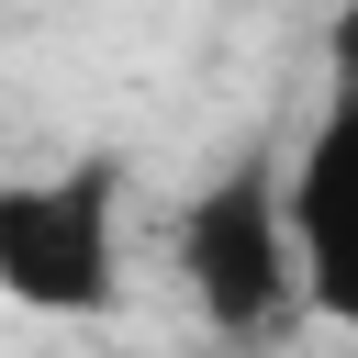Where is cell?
<instances>
[{"mask_svg": "<svg viewBox=\"0 0 358 358\" xmlns=\"http://www.w3.org/2000/svg\"><path fill=\"white\" fill-rule=\"evenodd\" d=\"M291 168V246H302V313H324L336 336H358V0L336 11L324 45V90Z\"/></svg>", "mask_w": 358, "mask_h": 358, "instance_id": "3", "label": "cell"}, {"mask_svg": "<svg viewBox=\"0 0 358 358\" xmlns=\"http://www.w3.org/2000/svg\"><path fill=\"white\" fill-rule=\"evenodd\" d=\"M0 302H22L45 324L123 302V168L112 157L0 179Z\"/></svg>", "mask_w": 358, "mask_h": 358, "instance_id": "2", "label": "cell"}, {"mask_svg": "<svg viewBox=\"0 0 358 358\" xmlns=\"http://www.w3.org/2000/svg\"><path fill=\"white\" fill-rule=\"evenodd\" d=\"M168 246H179V291L201 302V324H213V336H280V324L302 313L291 168H280L268 145H246L235 168H213V179L179 201Z\"/></svg>", "mask_w": 358, "mask_h": 358, "instance_id": "1", "label": "cell"}]
</instances>
